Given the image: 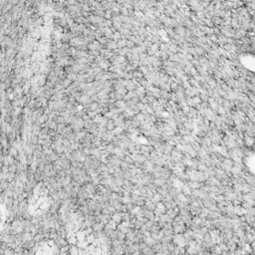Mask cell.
<instances>
[{"label": "cell", "instance_id": "6da1fadb", "mask_svg": "<svg viewBox=\"0 0 255 255\" xmlns=\"http://www.w3.org/2000/svg\"><path fill=\"white\" fill-rule=\"evenodd\" d=\"M83 249L78 247L77 245H71L69 249V255H82Z\"/></svg>", "mask_w": 255, "mask_h": 255}, {"label": "cell", "instance_id": "7a4b0ae2", "mask_svg": "<svg viewBox=\"0 0 255 255\" xmlns=\"http://www.w3.org/2000/svg\"><path fill=\"white\" fill-rule=\"evenodd\" d=\"M111 217H112V220L115 221L118 225L123 222V214H122V212L116 211L115 213H113V215H111Z\"/></svg>", "mask_w": 255, "mask_h": 255}, {"label": "cell", "instance_id": "3957f363", "mask_svg": "<svg viewBox=\"0 0 255 255\" xmlns=\"http://www.w3.org/2000/svg\"><path fill=\"white\" fill-rule=\"evenodd\" d=\"M96 238H97V237H96V235H95V234H94V233H90V234H87V236H86L85 241L88 243V245H92L94 242H95Z\"/></svg>", "mask_w": 255, "mask_h": 255}, {"label": "cell", "instance_id": "277c9868", "mask_svg": "<svg viewBox=\"0 0 255 255\" xmlns=\"http://www.w3.org/2000/svg\"><path fill=\"white\" fill-rule=\"evenodd\" d=\"M108 47H109L110 49H115V48H117V43H116V42H110L109 45H108Z\"/></svg>", "mask_w": 255, "mask_h": 255}]
</instances>
